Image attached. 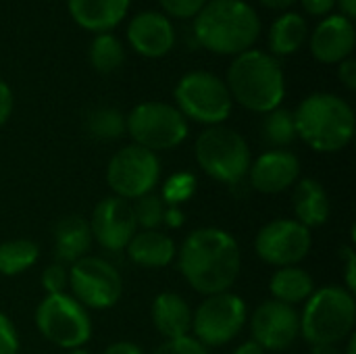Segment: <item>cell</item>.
Instances as JSON below:
<instances>
[{"label":"cell","instance_id":"7bdbcfd3","mask_svg":"<svg viewBox=\"0 0 356 354\" xmlns=\"http://www.w3.org/2000/svg\"><path fill=\"white\" fill-rule=\"evenodd\" d=\"M232 354H267L257 342H252V340H246V342H242L236 351Z\"/></svg>","mask_w":356,"mask_h":354},{"label":"cell","instance_id":"f1b7e54d","mask_svg":"<svg viewBox=\"0 0 356 354\" xmlns=\"http://www.w3.org/2000/svg\"><path fill=\"white\" fill-rule=\"evenodd\" d=\"M263 138L271 148H286L292 142L298 140L296 136V125H294V115L292 111L277 106L269 113H265L263 119Z\"/></svg>","mask_w":356,"mask_h":354},{"label":"cell","instance_id":"4316f807","mask_svg":"<svg viewBox=\"0 0 356 354\" xmlns=\"http://www.w3.org/2000/svg\"><path fill=\"white\" fill-rule=\"evenodd\" d=\"M88 58H90V65L98 73H113L123 65L125 50H123V44H121V40L117 35H113V33H96V38L90 44Z\"/></svg>","mask_w":356,"mask_h":354},{"label":"cell","instance_id":"e0dca14e","mask_svg":"<svg viewBox=\"0 0 356 354\" xmlns=\"http://www.w3.org/2000/svg\"><path fill=\"white\" fill-rule=\"evenodd\" d=\"M127 42L144 58H163L175 46V29L167 15L142 10L127 25Z\"/></svg>","mask_w":356,"mask_h":354},{"label":"cell","instance_id":"7a4b0ae2","mask_svg":"<svg viewBox=\"0 0 356 354\" xmlns=\"http://www.w3.org/2000/svg\"><path fill=\"white\" fill-rule=\"evenodd\" d=\"M196 42L213 54L238 56L254 48L261 19L244 0H209L194 17Z\"/></svg>","mask_w":356,"mask_h":354},{"label":"cell","instance_id":"ac0fdd59","mask_svg":"<svg viewBox=\"0 0 356 354\" xmlns=\"http://www.w3.org/2000/svg\"><path fill=\"white\" fill-rule=\"evenodd\" d=\"M356 44L355 21L342 15H327L309 35L311 54L323 65H338L353 56Z\"/></svg>","mask_w":356,"mask_h":354},{"label":"cell","instance_id":"ee69618b","mask_svg":"<svg viewBox=\"0 0 356 354\" xmlns=\"http://www.w3.org/2000/svg\"><path fill=\"white\" fill-rule=\"evenodd\" d=\"M296 2L298 0H261V4L267 6V8H271V10H286L292 4H296Z\"/></svg>","mask_w":356,"mask_h":354},{"label":"cell","instance_id":"7c38bea8","mask_svg":"<svg viewBox=\"0 0 356 354\" xmlns=\"http://www.w3.org/2000/svg\"><path fill=\"white\" fill-rule=\"evenodd\" d=\"M69 294L88 311H106L121 300L123 277L106 259L88 255L69 267Z\"/></svg>","mask_w":356,"mask_h":354},{"label":"cell","instance_id":"5b68a950","mask_svg":"<svg viewBox=\"0 0 356 354\" xmlns=\"http://www.w3.org/2000/svg\"><path fill=\"white\" fill-rule=\"evenodd\" d=\"M355 294L344 286H323L315 290L300 313V338L311 346L342 344L355 334Z\"/></svg>","mask_w":356,"mask_h":354},{"label":"cell","instance_id":"277c9868","mask_svg":"<svg viewBox=\"0 0 356 354\" xmlns=\"http://www.w3.org/2000/svg\"><path fill=\"white\" fill-rule=\"evenodd\" d=\"M225 86L232 100L246 111L265 115L282 106L286 96V75L282 63L259 48H250L234 56Z\"/></svg>","mask_w":356,"mask_h":354},{"label":"cell","instance_id":"603a6c76","mask_svg":"<svg viewBox=\"0 0 356 354\" xmlns=\"http://www.w3.org/2000/svg\"><path fill=\"white\" fill-rule=\"evenodd\" d=\"M129 261L144 269H165L177 257V246L171 236L161 230L138 232L125 248Z\"/></svg>","mask_w":356,"mask_h":354},{"label":"cell","instance_id":"1f68e13d","mask_svg":"<svg viewBox=\"0 0 356 354\" xmlns=\"http://www.w3.org/2000/svg\"><path fill=\"white\" fill-rule=\"evenodd\" d=\"M42 288L48 294H63L69 290V267L60 263H52L42 271Z\"/></svg>","mask_w":356,"mask_h":354},{"label":"cell","instance_id":"9a60e30c","mask_svg":"<svg viewBox=\"0 0 356 354\" xmlns=\"http://www.w3.org/2000/svg\"><path fill=\"white\" fill-rule=\"evenodd\" d=\"M88 223H90L94 242H98V246L108 252L125 250L131 238L140 232L136 217H134L131 202L119 196L102 198L94 207L92 219Z\"/></svg>","mask_w":356,"mask_h":354},{"label":"cell","instance_id":"e575fe53","mask_svg":"<svg viewBox=\"0 0 356 354\" xmlns=\"http://www.w3.org/2000/svg\"><path fill=\"white\" fill-rule=\"evenodd\" d=\"M21 342L15 323L10 321L8 315L0 311V354H19Z\"/></svg>","mask_w":356,"mask_h":354},{"label":"cell","instance_id":"cb8c5ba5","mask_svg":"<svg viewBox=\"0 0 356 354\" xmlns=\"http://www.w3.org/2000/svg\"><path fill=\"white\" fill-rule=\"evenodd\" d=\"M309 38V23L300 13L286 10L269 27V54L290 56L298 52Z\"/></svg>","mask_w":356,"mask_h":354},{"label":"cell","instance_id":"3957f363","mask_svg":"<svg viewBox=\"0 0 356 354\" xmlns=\"http://www.w3.org/2000/svg\"><path fill=\"white\" fill-rule=\"evenodd\" d=\"M292 115L296 136L315 152H340L355 138V111L338 94L315 92L302 98Z\"/></svg>","mask_w":356,"mask_h":354},{"label":"cell","instance_id":"52a82bcc","mask_svg":"<svg viewBox=\"0 0 356 354\" xmlns=\"http://www.w3.org/2000/svg\"><path fill=\"white\" fill-rule=\"evenodd\" d=\"M173 100L177 111L188 121L200 123L204 127L223 125L234 108L225 79L204 69L181 75L175 83Z\"/></svg>","mask_w":356,"mask_h":354},{"label":"cell","instance_id":"ab89813d","mask_svg":"<svg viewBox=\"0 0 356 354\" xmlns=\"http://www.w3.org/2000/svg\"><path fill=\"white\" fill-rule=\"evenodd\" d=\"M184 221H186V217H184V211H181V207H167V209H165V219H163V225L177 230V227H181V225H184Z\"/></svg>","mask_w":356,"mask_h":354},{"label":"cell","instance_id":"f6af8a7d","mask_svg":"<svg viewBox=\"0 0 356 354\" xmlns=\"http://www.w3.org/2000/svg\"><path fill=\"white\" fill-rule=\"evenodd\" d=\"M311 354H344L340 344H323V346H311Z\"/></svg>","mask_w":356,"mask_h":354},{"label":"cell","instance_id":"bcb514c9","mask_svg":"<svg viewBox=\"0 0 356 354\" xmlns=\"http://www.w3.org/2000/svg\"><path fill=\"white\" fill-rule=\"evenodd\" d=\"M342 353L356 354V336L355 334H350V336L346 338V348H342Z\"/></svg>","mask_w":356,"mask_h":354},{"label":"cell","instance_id":"f546056e","mask_svg":"<svg viewBox=\"0 0 356 354\" xmlns=\"http://www.w3.org/2000/svg\"><path fill=\"white\" fill-rule=\"evenodd\" d=\"M131 209H134V217H136L138 230L150 232V230H159L163 225L167 204L161 200L159 194L150 192V194L140 196L138 200H134Z\"/></svg>","mask_w":356,"mask_h":354},{"label":"cell","instance_id":"836d02e7","mask_svg":"<svg viewBox=\"0 0 356 354\" xmlns=\"http://www.w3.org/2000/svg\"><path fill=\"white\" fill-rule=\"evenodd\" d=\"M150 354H211L209 348H204L198 340H194L192 336H184V338H175V340H165L163 344H159Z\"/></svg>","mask_w":356,"mask_h":354},{"label":"cell","instance_id":"8fae6325","mask_svg":"<svg viewBox=\"0 0 356 354\" xmlns=\"http://www.w3.org/2000/svg\"><path fill=\"white\" fill-rule=\"evenodd\" d=\"M159 179V154L138 144H127L119 148L106 165V184L113 190V196H119L129 202L154 192Z\"/></svg>","mask_w":356,"mask_h":354},{"label":"cell","instance_id":"8d00e7d4","mask_svg":"<svg viewBox=\"0 0 356 354\" xmlns=\"http://www.w3.org/2000/svg\"><path fill=\"white\" fill-rule=\"evenodd\" d=\"M338 79L346 90H356V61L353 56L338 63Z\"/></svg>","mask_w":356,"mask_h":354},{"label":"cell","instance_id":"30bf717a","mask_svg":"<svg viewBox=\"0 0 356 354\" xmlns=\"http://www.w3.org/2000/svg\"><path fill=\"white\" fill-rule=\"evenodd\" d=\"M248 321V307L242 296L229 292L204 296L192 311V338L204 348H219L234 342Z\"/></svg>","mask_w":356,"mask_h":354},{"label":"cell","instance_id":"6da1fadb","mask_svg":"<svg viewBox=\"0 0 356 354\" xmlns=\"http://www.w3.org/2000/svg\"><path fill=\"white\" fill-rule=\"evenodd\" d=\"M175 261L188 286L202 296L229 292L242 269L240 244L221 227H198L190 232L177 248Z\"/></svg>","mask_w":356,"mask_h":354},{"label":"cell","instance_id":"9c48e42d","mask_svg":"<svg viewBox=\"0 0 356 354\" xmlns=\"http://www.w3.org/2000/svg\"><path fill=\"white\" fill-rule=\"evenodd\" d=\"M33 319L40 336L63 351L86 346L94 332L90 311L81 307L69 292L44 296Z\"/></svg>","mask_w":356,"mask_h":354},{"label":"cell","instance_id":"74e56055","mask_svg":"<svg viewBox=\"0 0 356 354\" xmlns=\"http://www.w3.org/2000/svg\"><path fill=\"white\" fill-rule=\"evenodd\" d=\"M13 106H15V96H13V90L10 86L0 79V127L10 119L13 115Z\"/></svg>","mask_w":356,"mask_h":354},{"label":"cell","instance_id":"7dc6e473","mask_svg":"<svg viewBox=\"0 0 356 354\" xmlns=\"http://www.w3.org/2000/svg\"><path fill=\"white\" fill-rule=\"evenodd\" d=\"M67 354H90L83 346L81 348H73V351H67Z\"/></svg>","mask_w":356,"mask_h":354},{"label":"cell","instance_id":"83f0119b","mask_svg":"<svg viewBox=\"0 0 356 354\" xmlns=\"http://www.w3.org/2000/svg\"><path fill=\"white\" fill-rule=\"evenodd\" d=\"M86 129L94 140L113 142L125 134V115L113 106H98L90 111L86 119Z\"/></svg>","mask_w":356,"mask_h":354},{"label":"cell","instance_id":"5bb4252c","mask_svg":"<svg viewBox=\"0 0 356 354\" xmlns=\"http://www.w3.org/2000/svg\"><path fill=\"white\" fill-rule=\"evenodd\" d=\"M250 340L257 342L265 353H284L300 338V313L296 307L263 300L248 317Z\"/></svg>","mask_w":356,"mask_h":354},{"label":"cell","instance_id":"b9f144b4","mask_svg":"<svg viewBox=\"0 0 356 354\" xmlns=\"http://www.w3.org/2000/svg\"><path fill=\"white\" fill-rule=\"evenodd\" d=\"M336 6L340 8V13H338V15H342V17H346V19L355 21L356 0H336Z\"/></svg>","mask_w":356,"mask_h":354},{"label":"cell","instance_id":"60d3db41","mask_svg":"<svg viewBox=\"0 0 356 354\" xmlns=\"http://www.w3.org/2000/svg\"><path fill=\"white\" fill-rule=\"evenodd\" d=\"M102 354H144V351L138 346V344H134V342H113L111 346H106Z\"/></svg>","mask_w":356,"mask_h":354},{"label":"cell","instance_id":"f35d334b","mask_svg":"<svg viewBox=\"0 0 356 354\" xmlns=\"http://www.w3.org/2000/svg\"><path fill=\"white\" fill-rule=\"evenodd\" d=\"M298 2L313 17H327L336 8V0H298Z\"/></svg>","mask_w":356,"mask_h":354},{"label":"cell","instance_id":"d4e9b609","mask_svg":"<svg viewBox=\"0 0 356 354\" xmlns=\"http://www.w3.org/2000/svg\"><path fill=\"white\" fill-rule=\"evenodd\" d=\"M315 290L317 288H315L313 275L307 269H302L300 265L282 267L269 280V292H271L273 300L290 305V307L307 303Z\"/></svg>","mask_w":356,"mask_h":354},{"label":"cell","instance_id":"44dd1931","mask_svg":"<svg viewBox=\"0 0 356 354\" xmlns=\"http://www.w3.org/2000/svg\"><path fill=\"white\" fill-rule=\"evenodd\" d=\"M150 319L165 340L184 338L192 332V307L177 292L156 294L150 307Z\"/></svg>","mask_w":356,"mask_h":354},{"label":"cell","instance_id":"ba28073f","mask_svg":"<svg viewBox=\"0 0 356 354\" xmlns=\"http://www.w3.org/2000/svg\"><path fill=\"white\" fill-rule=\"evenodd\" d=\"M125 134L131 138V144L156 154L181 146L188 140L190 123L175 104L148 100L125 115Z\"/></svg>","mask_w":356,"mask_h":354},{"label":"cell","instance_id":"4dcf8cb0","mask_svg":"<svg viewBox=\"0 0 356 354\" xmlns=\"http://www.w3.org/2000/svg\"><path fill=\"white\" fill-rule=\"evenodd\" d=\"M194 192H196V177H194V173L177 171V173H173L165 182V186H163L159 196H161V200L167 207H181L184 202H188L194 196Z\"/></svg>","mask_w":356,"mask_h":354},{"label":"cell","instance_id":"484cf974","mask_svg":"<svg viewBox=\"0 0 356 354\" xmlns=\"http://www.w3.org/2000/svg\"><path fill=\"white\" fill-rule=\"evenodd\" d=\"M40 259V248L33 240L15 238L0 244V275L15 277L29 271Z\"/></svg>","mask_w":356,"mask_h":354},{"label":"cell","instance_id":"7402d4cb","mask_svg":"<svg viewBox=\"0 0 356 354\" xmlns=\"http://www.w3.org/2000/svg\"><path fill=\"white\" fill-rule=\"evenodd\" d=\"M292 209H294V219L309 230L325 225L332 215V202L327 190L315 177H302L294 184Z\"/></svg>","mask_w":356,"mask_h":354},{"label":"cell","instance_id":"4fadbf2b","mask_svg":"<svg viewBox=\"0 0 356 354\" xmlns=\"http://www.w3.org/2000/svg\"><path fill=\"white\" fill-rule=\"evenodd\" d=\"M311 246V230L296 219H273L265 223L254 238L257 257L277 269L300 265L309 257Z\"/></svg>","mask_w":356,"mask_h":354},{"label":"cell","instance_id":"d6a6232c","mask_svg":"<svg viewBox=\"0 0 356 354\" xmlns=\"http://www.w3.org/2000/svg\"><path fill=\"white\" fill-rule=\"evenodd\" d=\"M209 0H159L163 15L173 19H194Z\"/></svg>","mask_w":356,"mask_h":354},{"label":"cell","instance_id":"ffe728a7","mask_svg":"<svg viewBox=\"0 0 356 354\" xmlns=\"http://www.w3.org/2000/svg\"><path fill=\"white\" fill-rule=\"evenodd\" d=\"M52 242H54V259L56 263L71 267L75 261L90 255L94 244L88 219L79 215H69L56 221L52 227Z\"/></svg>","mask_w":356,"mask_h":354},{"label":"cell","instance_id":"2e32d148","mask_svg":"<svg viewBox=\"0 0 356 354\" xmlns=\"http://www.w3.org/2000/svg\"><path fill=\"white\" fill-rule=\"evenodd\" d=\"M300 177V161L288 148H271L252 159L248 182L259 194H282L290 190Z\"/></svg>","mask_w":356,"mask_h":354},{"label":"cell","instance_id":"d6986e66","mask_svg":"<svg viewBox=\"0 0 356 354\" xmlns=\"http://www.w3.org/2000/svg\"><path fill=\"white\" fill-rule=\"evenodd\" d=\"M131 0H67L71 19L86 31L111 33L127 15Z\"/></svg>","mask_w":356,"mask_h":354},{"label":"cell","instance_id":"8992f818","mask_svg":"<svg viewBox=\"0 0 356 354\" xmlns=\"http://www.w3.org/2000/svg\"><path fill=\"white\" fill-rule=\"evenodd\" d=\"M198 167L213 179L225 186H238L248 177L252 152L246 138L223 125L204 127L194 142Z\"/></svg>","mask_w":356,"mask_h":354},{"label":"cell","instance_id":"d590c367","mask_svg":"<svg viewBox=\"0 0 356 354\" xmlns=\"http://www.w3.org/2000/svg\"><path fill=\"white\" fill-rule=\"evenodd\" d=\"M340 257H342V263H344V288L348 290V292H356V252H355V246L350 244V246H344L342 248V252H340Z\"/></svg>","mask_w":356,"mask_h":354}]
</instances>
